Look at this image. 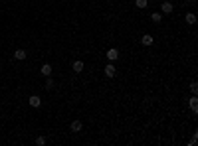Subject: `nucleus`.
<instances>
[{"label":"nucleus","mask_w":198,"mask_h":146,"mask_svg":"<svg viewBox=\"0 0 198 146\" xmlns=\"http://www.w3.org/2000/svg\"><path fill=\"white\" fill-rule=\"evenodd\" d=\"M26 57H28V51L22 50V47L14 51V59H18V61H22V59H26Z\"/></svg>","instance_id":"nucleus-1"},{"label":"nucleus","mask_w":198,"mask_h":146,"mask_svg":"<svg viewBox=\"0 0 198 146\" xmlns=\"http://www.w3.org/2000/svg\"><path fill=\"white\" fill-rule=\"evenodd\" d=\"M115 73H117L115 65H113V63H107V65H105V75H107V77H115Z\"/></svg>","instance_id":"nucleus-2"},{"label":"nucleus","mask_w":198,"mask_h":146,"mask_svg":"<svg viewBox=\"0 0 198 146\" xmlns=\"http://www.w3.org/2000/svg\"><path fill=\"white\" fill-rule=\"evenodd\" d=\"M28 103H30V107H40L42 105V99L38 95H32V97H28Z\"/></svg>","instance_id":"nucleus-3"},{"label":"nucleus","mask_w":198,"mask_h":146,"mask_svg":"<svg viewBox=\"0 0 198 146\" xmlns=\"http://www.w3.org/2000/svg\"><path fill=\"white\" fill-rule=\"evenodd\" d=\"M117 57H119V51H117L115 47H111V50H107V59H109V61H115Z\"/></svg>","instance_id":"nucleus-4"},{"label":"nucleus","mask_w":198,"mask_h":146,"mask_svg":"<svg viewBox=\"0 0 198 146\" xmlns=\"http://www.w3.org/2000/svg\"><path fill=\"white\" fill-rule=\"evenodd\" d=\"M160 12H163V14H170V12H173V4H170V2H163V4H160Z\"/></svg>","instance_id":"nucleus-5"},{"label":"nucleus","mask_w":198,"mask_h":146,"mask_svg":"<svg viewBox=\"0 0 198 146\" xmlns=\"http://www.w3.org/2000/svg\"><path fill=\"white\" fill-rule=\"evenodd\" d=\"M40 71H42V75H44V77H50V75H52V65H50V63H44Z\"/></svg>","instance_id":"nucleus-6"},{"label":"nucleus","mask_w":198,"mask_h":146,"mask_svg":"<svg viewBox=\"0 0 198 146\" xmlns=\"http://www.w3.org/2000/svg\"><path fill=\"white\" fill-rule=\"evenodd\" d=\"M188 105H190V109H192V113H198V99H196V95H194V97H190Z\"/></svg>","instance_id":"nucleus-7"},{"label":"nucleus","mask_w":198,"mask_h":146,"mask_svg":"<svg viewBox=\"0 0 198 146\" xmlns=\"http://www.w3.org/2000/svg\"><path fill=\"white\" fill-rule=\"evenodd\" d=\"M71 67H73V71H76V73H81V71H83V61H79V59H76Z\"/></svg>","instance_id":"nucleus-8"},{"label":"nucleus","mask_w":198,"mask_h":146,"mask_svg":"<svg viewBox=\"0 0 198 146\" xmlns=\"http://www.w3.org/2000/svg\"><path fill=\"white\" fill-rule=\"evenodd\" d=\"M141 42H143V46H153V42H154V40H153V36H151V34H145V36L141 38Z\"/></svg>","instance_id":"nucleus-9"},{"label":"nucleus","mask_w":198,"mask_h":146,"mask_svg":"<svg viewBox=\"0 0 198 146\" xmlns=\"http://www.w3.org/2000/svg\"><path fill=\"white\" fill-rule=\"evenodd\" d=\"M69 128H71L73 132H79L81 131V121H73L71 124H69Z\"/></svg>","instance_id":"nucleus-10"},{"label":"nucleus","mask_w":198,"mask_h":146,"mask_svg":"<svg viewBox=\"0 0 198 146\" xmlns=\"http://www.w3.org/2000/svg\"><path fill=\"white\" fill-rule=\"evenodd\" d=\"M186 24H196V14H192V12H188L186 14Z\"/></svg>","instance_id":"nucleus-11"},{"label":"nucleus","mask_w":198,"mask_h":146,"mask_svg":"<svg viewBox=\"0 0 198 146\" xmlns=\"http://www.w3.org/2000/svg\"><path fill=\"white\" fill-rule=\"evenodd\" d=\"M135 6H139V8H147L149 6V0H135Z\"/></svg>","instance_id":"nucleus-12"},{"label":"nucleus","mask_w":198,"mask_h":146,"mask_svg":"<svg viewBox=\"0 0 198 146\" xmlns=\"http://www.w3.org/2000/svg\"><path fill=\"white\" fill-rule=\"evenodd\" d=\"M153 22H160V20H163V14H159V12H153Z\"/></svg>","instance_id":"nucleus-13"},{"label":"nucleus","mask_w":198,"mask_h":146,"mask_svg":"<svg viewBox=\"0 0 198 146\" xmlns=\"http://www.w3.org/2000/svg\"><path fill=\"white\" fill-rule=\"evenodd\" d=\"M53 85H56V83H53V79L48 77V79H46V89H53Z\"/></svg>","instance_id":"nucleus-14"},{"label":"nucleus","mask_w":198,"mask_h":146,"mask_svg":"<svg viewBox=\"0 0 198 146\" xmlns=\"http://www.w3.org/2000/svg\"><path fill=\"white\" fill-rule=\"evenodd\" d=\"M36 144H38V146H44V144H46V138H44V136H38V138H36Z\"/></svg>","instance_id":"nucleus-15"},{"label":"nucleus","mask_w":198,"mask_h":146,"mask_svg":"<svg viewBox=\"0 0 198 146\" xmlns=\"http://www.w3.org/2000/svg\"><path fill=\"white\" fill-rule=\"evenodd\" d=\"M190 91L196 95V93H198V85H196V83H190Z\"/></svg>","instance_id":"nucleus-16"},{"label":"nucleus","mask_w":198,"mask_h":146,"mask_svg":"<svg viewBox=\"0 0 198 146\" xmlns=\"http://www.w3.org/2000/svg\"><path fill=\"white\" fill-rule=\"evenodd\" d=\"M194 144H196V132L192 134V140H190V146H194Z\"/></svg>","instance_id":"nucleus-17"}]
</instances>
